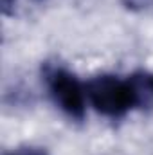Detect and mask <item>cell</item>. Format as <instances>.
<instances>
[{"instance_id":"6da1fadb","label":"cell","mask_w":153,"mask_h":155,"mask_svg":"<svg viewBox=\"0 0 153 155\" xmlns=\"http://www.w3.org/2000/svg\"><path fill=\"white\" fill-rule=\"evenodd\" d=\"M43 81L54 105L74 121H83L86 114V87L81 85L69 69L47 63L43 67Z\"/></svg>"},{"instance_id":"7a4b0ae2","label":"cell","mask_w":153,"mask_h":155,"mask_svg":"<svg viewBox=\"0 0 153 155\" xmlns=\"http://www.w3.org/2000/svg\"><path fill=\"white\" fill-rule=\"evenodd\" d=\"M85 87L90 105L101 116L117 119L135 108L128 79H121L112 74H101L92 78Z\"/></svg>"},{"instance_id":"3957f363","label":"cell","mask_w":153,"mask_h":155,"mask_svg":"<svg viewBox=\"0 0 153 155\" xmlns=\"http://www.w3.org/2000/svg\"><path fill=\"white\" fill-rule=\"evenodd\" d=\"M126 79L133 96V107L139 110H153V72L137 71Z\"/></svg>"},{"instance_id":"277c9868","label":"cell","mask_w":153,"mask_h":155,"mask_svg":"<svg viewBox=\"0 0 153 155\" xmlns=\"http://www.w3.org/2000/svg\"><path fill=\"white\" fill-rule=\"evenodd\" d=\"M121 4L132 13H146L153 9V0H121Z\"/></svg>"},{"instance_id":"5b68a950","label":"cell","mask_w":153,"mask_h":155,"mask_svg":"<svg viewBox=\"0 0 153 155\" xmlns=\"http://www.w3.org/2000/svg\"><path fill=\"white\" fill-rule=\"evenodd\" d=\"M5 155H47V152L41 148H36V146H22L13 152H7Z\"/></svg>"},{"instance_id":"8992f818","label":"cell","mask_w":153,"mask_h":155,"mask_svg":"<svg viewBox=\"0 0 153 155\" xmlns=\"http://www.w3.org/2000/svg\"><path fill=\"white\" fill-rule=\"evenodd\" d=\"M15 5H16V0H0V11L2 15L9 16L15 13Z\"/></svg>"}]
</instances>
